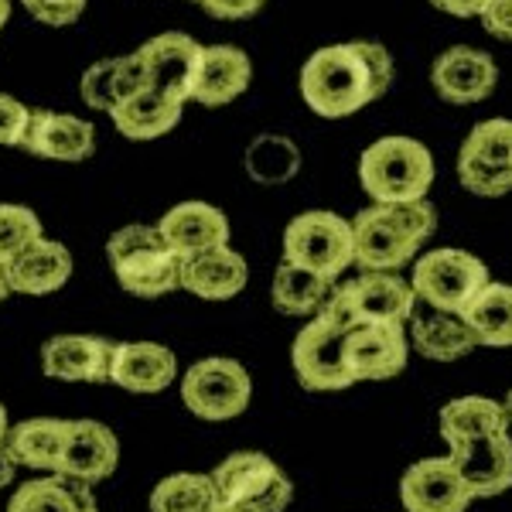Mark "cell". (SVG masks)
Instances as JSON below:
<instances>
[{
  "label": "cell",
  "mask_w": 512,
  "mask_h": 512,
  "mask_svg": "<svg viewBox=\"0 0 512 512\" xmlns=\"http://www.w3.org/2000/svg\"><path fill=\"white\" fill-rule=\"evenodd\" d=\"M181 113H185V103L154 93V89H140L113 106L110 120L127 140H158L178 127Z\"/></svg>",
  "instance_id": "26"
},
{
  "label": "cell",
  "mask_w": 512,
  "mask_h": 512,
  "mask_svg": "<svg viewBox=\"0 0 512 512\" xmlns=\"http://www.w3.org/2000/svg\"><path fill=\"white\" fill-rule=\"evenodd\" d=\"M106 256H110L117 284L130 297L154 301V297L175 294L181 287V260L164 243L158 226H144V222L120 226L106 243Z\"/></svg>",
  "instance_id": "3"
},
{
  "label": "cell",
  "mask_w": 512,
  "mask_h": 512,
  "mask_svg": "<svg viewBox=\"0 0 512 512\" xmlns=\"http://www.w3.org/2000/svg\"><path fill=\"white\" fill-rule=\"evenodd\" d=\"M219 506L209 472H175L154 485L147 509L151 512H209Z\"/></svg>",
  "instance_id": "33"
},
{
  "label": "cell",
  "mask_w": 512,
  "mask_h": 512,
  "mask_svg": "<svg viewBox=\"0 0 512 512\" xmlns=\"http://www.w3.org/2000/svg\"><path fill=\"white\" fill-rule=\"evenodd\" d=\"M489 284V267L465 250H434L414 263L410 287L434 311L461 315L465 304Z\"/></svg>",
  "instance_id": "8"
},
{
  "label": "cell",
  "mask_w": 512,
  "mask_h": 512,
  "mask_svg": "<svg viewBox=\"0 0 512 512\" xmlns=\"http://www.w3.org/2000/svg\"><path fill=\"white\" fill-rule=\"evenodd\" d=\"M113 345L103 335H52L41 345V373L59 383H110Z\"/></svg>",
  "instance_id": "12"
},
{
  "label": "cell",
  "mask_w": 512,
  "mask_h": 512,
  "mask_svg": "<svg viewBox=\"0 0 512 512\" xmlns=\"http://www.w3.org/2000/svg\"><path fill=\"white\" fill-rule=\"evenodd\" d=\"M96 509L93 485L65 475H41L14 489L7 512H86Z\"/></svg>",
  "instance_id": "27"
},
{
  "label": "cell",
  "mask_w": 512,
  "mask_h": 512,
  "mask_svg": "<svg viewBox=\"0 0 512 512\" xmlns=\"http://www.w3.org/2000/svg\"><path fill=\"white\" fill-rule=\"evenodd\" d=\"M65 434H69V420L65 417H31L21 424H11L4 437V451L18 468H35V472L55 475L62 461Z\"/></svg>",
  "instance_id": "25"
},
{
  "label": "cell",
  "mask_w": 512,
  "mask_h": 512,
  "mask_svg": "<svg viewBox=\"0 0 512 512\" xmlns=\"http://www.w3.org/2000/svg\"><path fill=\"white\" fill-rule=\"evenodd\" d=\"M21 151L62 164L89 161L96 154V127L82 117H72V113L31 110V123Z\"/></svg>",
  "instance_id": "16"
},
{
  "label": "cell",
  "mask_w": 512,
  "mask_h": 512,
  "mask_svg": "<svg viewBox=\"0 0 512 512\" xmlns=\"http://www.w3.org/2000/svg\"><path fill=\"white\" fill-rule=\"evenodd\" d=\"M24 11L35 21L48 24V28H65V24H76L86 11V0H21Z\"/></svg>",
  "instance_id": "37"
},
{
  "label": "cell",
  "mask_w": 512,
  "mask_h": 512,
  "mask_svg": "<svg viewBox=\"0 0 512 512\" xmlns=\"http://www.w3.org/2000/svg\"><path fill=\"white\" fill-rule=\"evenodd\" d=\"M250 79H253V62L243 48L209 45L202 48V65H198V76L192 86V103H202L209 110L226 106L250 89Z\"/></svg>",
  "instance_id": "23"
},
{
  "label": "cell",
  "mask_w": 512,
  "mask_h": 512,
  "mask_svg": "<svg viewBox=\"0 0 512 512\" xmlns=\"http://www.w3.org/2000/svg\"><path fill=\"white\" fill-rule=\"evenodd\" d=\"M154 226H158V233L164 236V243L175 250L178 260H188V256H198L205 250H216V246H229V233H233L226 212L209 202L171 205Z\"/></svg>",
  "instance_id": "18"
},
{
  "label": "cell",
  "mask_w": 512,
  "mask_h": 512,
  "mask_svg": "<svg viewBox=\"0 0 512 512\" xmlns=\"http://www.w3.org/2000/svg\"><path fill=\"white\" fill-rule=\"evenodd\" d=\"M209 512H236V509H229V506H212Z\"/></svg>",
  "instance_id": "45"
},
{
  "label": "cell",
  "mask_w": 512,
  "mask_h": 512,
  "mask_svg": "<svg viewBox=\"0 0 512 512\" xmlns=\"http://www.w3.org/2000/svg\"><path fill=\"white\" fill-rule=\"evenodd\" d=\"M178 379V355L161 342H117L113 345L110 383L127 393L154 396Z\"/></svg>",
  "instance_id": "19"
},
{
  "label": "cell",
  "mask_w": 512,
  "mask_h": 512,
  "mask_svg": "<svg viewBox=\"0 0 512 512\" xmlns=\"http://www.w3.org/2000/svg\"><path fill=\"white\" fill-rule=\"evenodd\" d=\"M342 287L349 294V304L359 325H403L417 311L414 287L396 274H373V270H366L362 277H355Z\"/></svg>",
  "instance_id": "20"
},
{
  "label": "cell",
  "mask_w": 512,
  "mask_h": 512,
  "mask_svg": "<svg viewBox=\"0 0 512 512\" xmlns=\"http://www.w3.org/2000/svg\"><path fill=\"white\" fill-rule=\"evenodd\" d=\"M7 21H11V0H0V31H4Z\"/></svg>",
  "instance_id": "43"
},
{
  "label": "cell",
  "mask_w": 512,
  "mask_h": 512,
  "mask_svg": "<svg viewBox=\"0 0 512 512\" xmlns=\"http://www.w3.org/2000/svg\"><path fill=\"white\" fill-rule=\"evenodd\" d=\"M393 55L379 41L318 48L301 69V99L328 120L352 117L390 89Z\"/></svg>",
  "instance_id": "1"
},
{
  "label": "cell",
  "mask_w": 512,
  "mask_h": 512,
  "mask_svg": "<svg viewBox=\"0 0 512 512\" xmlns=\"http://www.w3.org/2000/svg\"><path fill=\"white\" fill-rule=\"evenodd\" d=\"M458 178L472 195L502 198L512 192V120H482L458 151Z\"/></svg>",
  "instance_id": "9"
},
{
  "label": "cell",
  "mask_w": 512,
  "mask_h": 512,
  "mask_svg": "<svg viewBox=\"0 0 512 512\" xmlns=\"http://www.w3.org/2000/svg\"><path fill=\"white\" fill-rule=\"evenodd\" d=\"M195 4H202V0H195Z\"/></svg>",
  "instance_id": "47"
},
{
  "label": "cell",
  "mask_w": 512,
  "mask_h": 512,
  "mask_svg": "<svg viewBox=\"0 0 512 512\" xmlns=\"http://www.w3.org/2000/svg\"><path fill=\"white\" fill-rule=\"evenodd\" d=\"M31 110L18 96L0 93V147H21L24 134H28Z\"/></svg>",
  "instance_id": "36"
},
{
  "label": "cell",
  "mask_w": 512,
  "mask_h": 512,
  "mask_svg": "<svg viewBox=\"0 0 512 512\" xmlns=\"http://www.w3.org/2000/svg\"><path fill=\"white\" fill-rule=\"evenodd\" d=\"M120 465V441L103 420L79 417L69 420V434H65V448L59 472L65 478H76V482L99 485L106 478H113Z\"/></svg>",
  "instance_id": "13"
},
{
  "label": "cell",
  "mask_w": 512,
  "mask_h": 512,
  "mask_svg": "<svg viewBox=\"0 0 512 512\" xmlns=\"http://www.w3.org/2000/svg\"><path fill=\"white\" fill-rule=\"evenodd\" d=\"M437 11L454 14V18H482V11L489 7V0H431Z\"/></svg>",
  "instance_id": "39"
},
{
  "label": "cell",
  "mask_w": 512,
  "mask_h": 512,
  "mask_svg": "<svg viewBox=\"0 0 512 512\" xmlns=\"http://www.w3.org/2000/svg\"><path fill=\"white\" fill-rule=\"evenodd\" d=\"M284 260L335 280L352 267V222L325 209L301 212L284 229Z\"/></svg>",
  "instance_id": "7"
},
{
  "label": "cell",
  "mask_w": 512,
  "mask_h": 512,
  "mask_svg": "<svg viewBox=\"0 0 512 512\" xmlns=\"http://www.w3.org/2000/svg\"><path fill=\"white\" fill-rule=\"evenodd\" d=\"M11 297V284H7V270L0 267V301H7Z\"/></svg>",
  "instance_id": "42"
},
{
  "label": "cell",
  "mask_w": 512,
  "mask_h": 512,
  "mask_svg": "<svg viewBox=\"0 0 512 512\" xmlns=\"http://www.w3.org/2000/svg\"><path fill=\"white\" fill-rule=\"evenodd\" d=\"M359 325L349 304L345 287H335L321 311L297 332L291 345V366L297 383L311 393H338L349 390L352 376L345 369V335Z\"/></svg>",
  "instance_id": "2"
},
{
  "label": "cell",
  "mask_w": 512,
  "mask_h": 512,
  "mask_svg": "<svg viewBox=\"0 0 512 512\" xmlns=\"http://www.w3.org/2000/svg\"><path fill=\"white\" fill-rule=\"evenodd\" d=\"M243 168L256 185H287L301 171V151L284 134H260L246 147Z\"/></svg>",
  "instance_id": "32"
},
{
  "label": "cell",
  "mask_w": 512,
  "mask_h": 512,
  "mask_svg": "<svg viewBox=\"0 0 512 512\" xmlns=\"http://www.w3.org/2000/svg\"><path fill=\"white\" fill-rule=\"evenodd\" d=\"M79 96L89 110L110 113L117 106V59H99L89 65L79 82Z\"/></svg>",
  "instance_id": "35"
},
{
  "label": "cell",
  "mask_w": 512,
  "mask_h": 512,
  "mask_svg": "<svg viewBox=\"0 0 512 512\" xmlns=\"http://www.w3.org/2000/svg\"><path fill=\"white\" fill-rule=\"evenodd\" d=\"M14 478H18V465H14L11 454H7V451H4V444H0V489L14 485Z\"/></svg>",
  "instance_id": "40"
},
{
  "label": "cell",
  "mask_w": 512,
  "mask_h": 512,
  "mask_svg": "<svg viewBox=\"0 0 512 512\" xmlns=\"http://www.w3.org/2000/svg\"><path fill=\"white\" fill-rule=\"evenodd\" d=\"M202 48L205 45H198L185 31H164V35L147 38L137 48V59L147 76V89L178 99V103H188L198 65H202Z\"/></svg>",
  "instance_id": "11"
},
{
  "label": "cell",
  "mask_w": 512,
  "mask_h": 512,
  "mask_svg": "<svg viewBox=\"0 0 512 512\" xmlns=\"http://www.w3.org/2000/svg\"><path fill=\"white\" fill-rule=\"evenodd\" d=\"M38 239H45V226L28 205L0 202V267L18 260Z\"/></svg>",
  "instance_id": "34"
},
{
  "label": "cell",
  "mask_w": 512,
  "mask_h": 512,
  "mask_svg": "<svg viewBox=\"0 0 512 512\" xmlns=\"http://www.w3.org/2000/svg\"><path fill=\"white\" fill-rule=\"evenodd\" d=\"M72 253L69 246L59 239H38L35 246H28L18 260L7 263V284L11 294H28V297H48L62 291L72 277Z\"/></svg>",
  "instance_id": "24"
},
{
  "label": "cell",
  "mask_w": 512,
  "mask_h": 512,
  "mask_svg": "<svg viewBox=\"0 0 512 512\" xmlns=\"http://www.w3.org/2000/svg\"><path fill=\"white\" fill-rule=\"evenodd\" d=\"M332 297V280L315 274V270L294 267V263H280L274 274V287H270V301L280 315L291 318H315L321 304Z\"/></svg>",
  "instance_id": "31"
},
{
  "label": "cell",
  "mask_w": 512,
  "mask_h": 512,
  "mask_svg": "<svg viewBox=\"0 0 512 512\" xmlns=\"http://www.w3.org/2000/svg\"><path fill=\"white\" fill-rule=\"evenodd\" d=\"M400 502L407 512H465L472 492L448 458H424L400 478Z\"/></svg>",
  "instance_id": "17"
},
{
  "label": "cell",
  "mask_w": 512,
  "mask_h": 512,
  "mask_svg": "<svg viewBox=\"0 0 512 512\" xmlns=\"http://www.w3.org/2000/svg\"><path fill=\"white\" fill-rule=\"evenodd\" d=\"M502 407H506V417H509V424H512V390H509V396H506V403H502Z\"/></svg>",
  "instance_id": "44"
},
{
  "label": "cell",
  "mask_w": 512,
  "mask_h": 512,
  "mask_svg": "<svg viewBox=\"0 0 512 512\" xmlns=\"http://www.w3.org/2000/svg\"><path fill=\"white\" fill-rule=\"evenodd\" d=\"M424 243L410 236L393 205H369L352 222V263H359L362 274H396L417 256Z\"/></svg>",
  "instance_id": "10"
},
{
  "label": "cell",
  "mask_w": 512,
  "mask_h": 512,
  "mask_svg": "<svg viewBox=\"0 0 512 512\" xmlns=\"http://www.w3.org/2000/svg\"><path fill=\"white\" fill-rule=\"evenodd\" d=\"M407 355L410 342L403 325H355L345 335V369H349L352 383L400 376Z\"/></svg>",
  "instance_id": "15"
},
{
  "label": "cell",
  "mask_w": 512,
  "mask_h": 512,
  "mask_svg": "<svg viewBox=\"0 0 512 512\" xmlns=\"http://www.w3.org/2000/svg\"><path fill=\"white\" fill-rule=\"evenodd\" d=\"M209 475L219 506L236 512H284L294 499L291 478L263 451H233Z\"/></svg>",
  "instance_id": "5"
},
{
  "label": "cell",
  "mask_w": 512,
  "mask_h": 512,
  "mask_svg": "<svg viewBox=\"0 0 512 512\" xmlns=\"http://www.w3.org/2000/svg\"><path fill=\"white\" fill-rule=\"evenodd\" d=\"M437 420H441V437L448 441V448L461 441H472V437L509 434L506 407L489 400V396H461V400H451Z\"/></svg>",
  "instance_id": "29"
},
{
  "label": "cell",
  "mask_w": 512,
  "mask_h": 512,
  "mask_svg": "<svg viewBox=\"0 0 512 512\" xmlns=\"http://www.w3.org/2000/svg\"><path fill=\"white\" fill-rule=\"evenodd\" d=\"M181 379V403L188 414L209 424H222L246 414L253 400V379L243 362L226 359V355H209L185 369Z\"/></svg>",
  "instance_id": "6"
},
{
  "label": "cell",
  "mask_w": 512,
  "mask_h": 512,
  "mask_svg": "<svg viewBox=\"0 0 512 512\" xmlns=\"http://www.w3.org/2000/svg\"><path fill=\"white\" fill-rule=\"evenodd\" d=\"M86 512H99V506H96V509H86Z\"/></svg>",
  "instance_id": "46"
},
{
  "label": "cell",
  "mask_w": 512,
  "mask_h": 512,
  "mask_svg": "<svg viewBox=\"0 0 512 512\" xmlns=\"http://www.w3.org/2000/svg\"><path fill=\"white\" fill-rule=\"evenodd\" d=\"M448 461L454 472L461 475L472 499H492L502 495L512 485V437L509 434H489L472 437V441L451 444Z\"/></svg>",
  "instance_id": "14"
},
{
  "label": "cell",
  "mask_w": 512,
  "mask_h": 512,
  "mask_svg": "<svg viewBox=\"0 0 512 512\" xmlns=\"http://www.w3.org/2000/svg\"><path fill=\"white\" fill-rule=\"evenodd\" d=\"M410 342H414V349L424 355V359H434V362H458L478 349V338L465 321L458 315H444V311H434V308H431V315L414 318Z\"/></svg>",
  "instance_id": "28"
},
{
  "label": "cell",
  "mask_w": 512,
  "mask_h": 512,
  "mask_svg": "<svg viewBox=\"0 0 512 512\" xmlns=\"http://www.w3.org/2000/svg\"><path fill=\"white\" fill-rule=\"evenodd\" d=\"M485 31L502 41H512V0H489V7L482 11Z\"/></svg>",
  "instance_id": "38"
},
{
  "label": "cell",
  "mask_w": 512,
  "mask_h": 512,
  "mask_svg": "<svg viewBox=\"0 0 512 512\" xmlns=\"http://www.w3.org/2000/svg\"><path fill=\"white\" fill-rule=\"evenodd\" d=\"M7 431H11V417H7V407L0 403V444H4Z\"/></svg>",
  "instance_id": "41"
},
{
  "label": "cell",
  "mask_w": 512,
  "mask_h": 512,
  "mask_svg": "<svg viewBox=\"0 0 512 512\" xmlns=\"http://www.w3.org/2000/svg\"><path fill=\"white\" fill-rule=\"evenodd\" d=\"M246 280H250V267L233 246H216V250L181 260V291L202 301H233L246 287Z\"/></svg>",
  "instance_id": "22"
},
{
  "label": "cell",
  "mask_w": 512,
  "mask_h": 512,
  "mask_svg": "<svg viewBox=\"0 0 512 512\" xmlns=\"http://www.w3.org/2000/svg\"><path fill=\"white\" fill-rule=\"evenodd\" d=\"M359 181L376 205L427 198L434 185V158L414 137H383L359 158Z\"/></svg>",
  "instance_id": "4"
},
{
  "label": "cell",
  "mask_w": 512,
  "mask_h": 512,
  "mask_svg": "<svg viewBox=\"0 0 512 512\" xmlns=\"http://www.w3.org/2000/svg\"><path fill=\"white\" fill-rule=\"evenodd\" d=\"M475 332L478 345L492 349H509L512 345V287L509 284H485L465 311L458 315Z\"/></svg>",
  "instance_id": "30"
},
{
  "label": "cell",
  "mask_w": 512,
  "mask_h": 512,
  "mask_svg": "<svg viewBox=\"0 0 512 512\" xmlns=\"http://www.w3.org/2000/svg\"><path fill=\"white\" fill-rule=\"evenodd\" d=\"M495 79H499V69L485 52L478 48H448L444 55H437L434 69H431V82L437 89V96L448 99L454 106H472L482 103V99L492 96Z\"/></svg>",
  "instance_id": "21"
}]
</instances>
